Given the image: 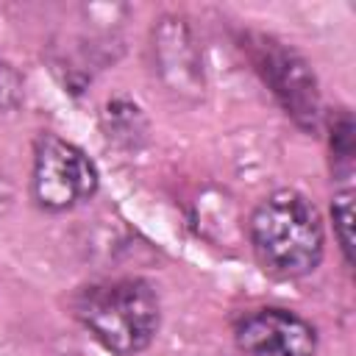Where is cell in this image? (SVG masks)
<instances>
[{
	"label": "cell",
	"instance_id": "obj_9",
	"mask_svg": "<svg viewBox=\"0 0 356 356\" xmlns=\"http://www.w3.org/2000/svg\"><path fill=\"white\" fill-rule=\"evenodd\" d=\"M331 217H334V234L342 248V256L350 264V259H353V189L350 186H345L334 195Z\"/></svg>",
	"mask_w": 356,
	"mask_h": 356
},
{
	"label": "cell",
	"instance_id": "obj_3",
	"mask_svg": "<svg viewBox=\"0 0 356 356\" xmlns=\"http://www.w3.org/2000/svg\"><path fill=\"white\" fill-rule=\"evenodd\" d=\"M242 47L248 50L256 72L270 86L281 108L303 131H317L323 117V103H320V86L309 61L289 44L259 31H248L242 36Z\"/></svg>",
	"mask_w": 356,
	"mask_h": 356
},
{
	"label": "cell",
	"instance_id": "obj_1",
	"mask_svg": "<svg viewBox=\"0 0 356 356\" xmlns=\"http://www.w3.org/2000/svg\"><path fill=\"white\" fill-rule=\"evenodd\" d=\"M248 231L259 264L275 278H303L323 259V220L314 203L295 189L267 195L253 209Z\"/></svg>",
	"mask_w": 356,
	"mask_h": 356
},
{
	"label": "cell",
	"instance_id": "obj_10",
	"mask_svg": "<svg viewBox=\"0 0 356 356\" xmlns=\"http://www.w3.org/2000/svg\"><path fill=\"white\" fill-rule=\"evenodd\" d=\"M22 103V78L19 72L0 61V111H14Z\"/></svg>",
	"mask_w": 356,
	"mask_h": 356
},
{
	"label": "cell",
	"instance_id": "obj_4",
	"mask_svg": "<svg viewBox=\"0 0 356 356\" xmlns=\"http://www.w3.org/2000/svg\"><path fill=\"white\" fill-rule=\"evenodd\" d=\"M31 189L42 209L64 211L97 192V167L78 145L56 134H39L33 145Z\"/></svg>",
	"mask_w": 356,
	"mask_h": 356
},
{
	"label": "cell",
	"instance_id": "obj_7",
	"mask_svg": "<svg viewBox=\"0 0 356 356\" xmlns=\"http://www.w3.org/2000/svg\"><path fill=\"white\" fill-rule=\"evenodd\" d=\"M103 122H106L108 139H114L117 145H125V147H136L147 131V120H145L142 108L131 100H122V97L106 103Z\"/></svg>",
	"mask_w": 356,
	"mask_h": 356
},
{
	"label": "cell",
	"instance_id": "obj_8",
	"mask_svg": "<svg viewBox=\"0 0 356 356\" xmlns=\"http://www.w3.org/2000/svg\"><path fill=\"white\" fill-rule=\"evenodd\" d=\"M328 142H331V156H334V170L339 178H350L353 172V153H356V128L353 117L348 108H337L334 117L328 120Z\"/></svg>",
	"mask_w": 356,
	"mask_h": 356
},
{
	"label": "cell",
	"instance_id": "obj_6",
	"mask_svg": "<svg viewBox=\"0 0 356 356\" xmlns=\"http://www.w3.org/2000/svg\"><path fill=\"white\" fill-rule=\"evenodd\" d=\"M156 67L164 83L178 95H197L203 89L200 50L192 39V31L178 17H164L153 31Z\"/></svg>",
	"mask_w": 356,
	"mask_h": 356
},
{
	"label": "cell",
	"instance_id": "obj_2",
	"mask_svg": "<svg viewBox=\"0 0 356 356\" xmlns=\"http://www.w3.org/2000/svg\"><path fill=\"white\" fill-rule=\"evenodd\" d=\"M75 314L103 348L136 356L159 334L161 303L147 281L117 278L83 286L75 295Z\"/></svg>",
	"mask_w": 356,
	"mask_h": 356
},
{
	"label": "cell",
	"instance_id": "obj_5",
	"mask_svg": "<svg viewBox=\"0 0 356 356\" xmlns=\"http://www.w3.org/2000/svg\"><path fill=\"white\" fill-rule=\"evenodd\" d=\"M236 345L245 356H314L317 328L286 309H256L236 323Z\"/></svg>",
	"mask_w": 356,
	"mask_h": 356
}]
</instances>
